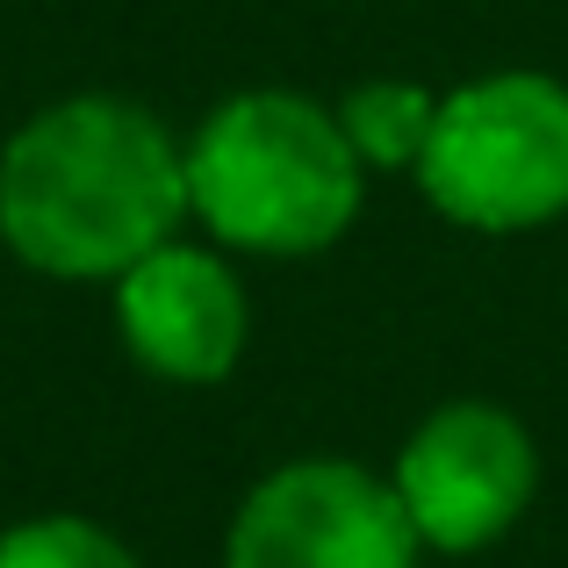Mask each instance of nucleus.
<instances>
[{
	"mask_svg": "<svg viewBox=\"0 0 568 568\" xmlns=\"http://www.w3.org/2000/svg\"><path fill=\"white\" fill-rule=\"evenodd\" d=\"M187 223V144L144 101L72 94L0 144V245L43 281H123Z\"/></svg>",
	"mask_w": 568,
	"mask_h": 568,
	"instance_id": "1",
	"label": "nucleus"
},
{
	"mask_svg": "<svg viewBox=\"0 0 568 568\" xmlns=\"http://www.w3.org/2000/svg\"><path fill=\"white\" fill-rule=\"evenodd\" d=\"M367 166L338 109L288 87L231 94L187 138V216L209 245L252 260H310L361 223Z\"/></svg>",
	"mask_w": 568,
	"mask_h": 568,
	"instance_id": "2",
	"label": "nucleus"
},
{
	"mask_svg": "<svg viewBox=\"0 0 568 568\" xmlns=\"http://www.w3.org/2000/svg\"><path fill=\"white\" fill-rule=\"evenodd\" d=\"M417 187L446 223L518 237L568 216V87L555 72H483L439 94Z\"/></svg>",
	"mask_w": 568,
	"mask_h": 568,
	"instance_id": "3",
	"label": "nucleus"
},
{
	"mask_svg": "<svg viewBox=\"0 0 568 568\" xmlns=\"http://www.w3.org/2000/svg\"><path fill=\"white\" fill-rule=\"evenodd\" d=\"M417 555L396 483L338 454L281 460L223 532V568H417Z\"/></svg>",
	"mask_w": 568,
	"mask_h": 568,
	"instance_id": "4",
	"label": "nucleus"
},
{
	"mask_svg": "<svg viewBox=\"0 0 568 568\" xmlns=\"http://www.w3.org/2000/svg\"><path fill=\"white\" fill-rule=\"evenodd\" d=\"M388 483L432 555H483L526 518L540 489V446L504 403L460 396L403 439Z\"/></svg>",
	"mask_w": 568,
	"mask_h": 568,
	"instance_id": "5",
	"label": "nucleus"
},
{
	"mask_svg": "<svg viewBox=\"0 0 568 568\" xmlns=\"http://www.w3.org/2000/svg\"><path fill=\"white\" fill-rule=\"evenodd\" d=\"M109 288H115V332H123L130 361L144 375L209 388L237 367L252 310H245V281L223 260V245L166 237Z\"/></svg>",
	"mask_w": 568,
	"mask_h": 568,
	"instance_id": "6",
	"label": "nucleus"
},
{
	"mask_svg": "<svg viewBox=\"0 0 568 568\" xmlns=\"http://www.w3.org/2000/svg\"><path fill=\"white\" fill-rule=\"evenodd\" d=\"M338 123H346L367 173H417L432 123H439V94L417 80H361L338 101Z\"/></svg>",
	"mask_w": 568,
	"mask_h": 568,
	"instance_id": "7",
	"label": "nucleus"
},
{
	"mask_svg": "<svg viewBox=\"0 0 568 568\" xmlns=\"http://www.w3.org/2000/svg\"><path fill=\"white\" fill-rule=\"evenodd\" d=\"M0 568H144V561L101 518L43 511V518H22V526L0 532Z\"/></svg>",
	"mask_w": 568,
	"mask_h": 568,
	"instance_id": "8",
	"label": "nucleus"
}]
</instances>
